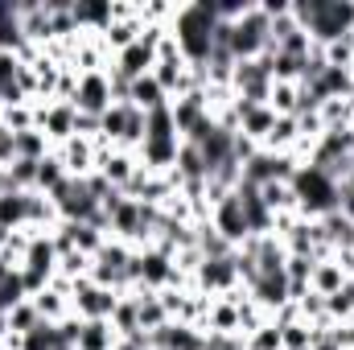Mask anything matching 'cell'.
<instances>
[{"label": "cell", "instance_id": "obj_15", "mask_svg": "<svg viewBox=\"0 0 354 350\" xmlns=\"http://www.w3.org/2000/svg\"><path fill=\"white\" fill-rule=\"evenodd\" d=\"M169 111H174V124H177V136L185 140L206 116H210V107H206V87H198V91H185L181 99H174L169 103Z\"/></svg>", "mask_w": 354, "mask_h": 350}, {"label": "cell", "instance_id": "obj_21", "mask_svg": "<svg viewBox=\"0 0 354 350\" xmlns=\"http://www.w3.org/2000/svg\"><path fill=\"white\" fill-rule=\"evenodd\" d=\"M140 33H145V25H140V17H124V21H111L107 29H103V46H107V54L115 58L120 50H128L132 42H140Z\"/></svg>", "mask_w": 354, "mask_h": 350}, {"label": "cell", "instance_id": "obj_23", "mask_svg": "<svg viewBox=\"0 0 354 350\" xmlns=\"http://www.w3.org/2000/svg\"><path fill=\"white\" fill-rule=\"evenodd\" d=\"M128 103H132V107H140V111L149 116V111L165 107V103H169V95L161 91V83H157L153 75H145V79H136V83L128 87Z\"/></svg>", "mask_w": 354, "mask_h": 350}, {"label": "cell", "instance_id": "obj_41", "mask_svg": "<svg viewBox=\"0 0 354 350\" xmlns=\"http://www.w3.org/2000/svg\"><path fill=\"white\" fill-rule=\"evenodd\" d=\"M12 161H17V132H8V128L0 124V165L8 169Z\"/></svg>", "mask_w": 354, "mask_h": 350}, {"label": "cell", "instance_id": "obj_40", "mask_svg": "<svg viewBox=\"0 0 354 350\" xmlns=\"http://www.w3.org/2000/svg\"><path fill=\"white\" fill-rule=\"evenodd\" d=\"M309 350H346V342H342L338 326H322V330H317V338H313V347H309Z\"/></svg>", "mask_w": 354, "mask_h": 350}, {"label": "cell", "instance_id": "obj_18", "mask_svg": "<svg viewBox=\"0 0 354 350\" xmlns=\"http://www.w3.org/2000/svg\"><path fill=\"white\" fill-rule=\"evenodd\" d=\"M346 284H351V276H346V268L338 264V256H326V260L313 264V276H309V288H313V293L334 297V293L346 288Z\"/></svg>", "mask_w": 354, "mask_h": 350}, {"label": "cell", "instance_id": "obj_32", "mask_svg": "<svg viewBox=\"0 0 354 350\" xmlns=\"http://www.w3.org/2000/svg\"><path fill=\"white\" fill-rule=\"evenodd\" d=\"M326 317H330L334 326L354 322V280L346 284V288H338L334 297H326Z\"/></svg>", "mask_w": 354, "mask_h": 350}, {"label": "cell", "instance_id": "obj_47", "mask_svg": "<svg viewBox=\"0 0 354 350\" xmlns=\"http://www.w3.org/2000/svg\"><path fill=\"white\" fill-rule=\"evenodd\" d=\"M153 350H165V347H153Z\"/></svg>", "mask_w": 354, "mask_h": 350}, {"label": "cell", "instance_id": "obj_36", "mask_svg": "<svg viewBox=\"0 0 354 350\" xmlns=\"http://www.w3.org/2000/svg\"><path fill=\"white\" fill-rule=\"evenodd\" d=\"M62 181H66V169H62L58 153H50L46 161H37V194H54Z\"/></svg>", "mask_w": 354, "mask_h": 350}, {"label": "cell", "instance_id": "obj_43", "mask_svg": "<svg viewBox=\"0 0 354 350\" xmlns=\"http://www.w3.org/2000/svg\"><path fill=\"white\" fill-rule=\"evenodd\" d=\"M115 350H153V338L140 330V334H132V338H120V342H115Z\"/></svg>", "mask_w": 354, "mask_h": 350}, {"label": "cell", "instance_id": "obj_37", "mask_svg": "<svg viewBox=\"0 0 354 350\" xmlns=\"http://www.w3.org/2000/svg\"><path fill=\"white\" fill-rule=\"evenodd\" d=\"M243 350H284L280 342V326H276V317H268L260 330H252L248 338H243Z\"/></svg>", "mask_w": 354, "mask_h": 350}, {"label": "cell", "instance_id": "obj_28", "mask_svg": "<svg viewBox=\"0 0 354 350\" xmlns=\"http://www.w3.org/2000/svg\"><path fill=\"white\" fill-rule=\"evenodd\" d=\"M260 198H264V206L272 214H292L297 210V194H292L288 181H268V185H260Z\"/></svg>", "mask_w": 354, "mask_h": 350}, {"label": "cell", "instance_id": "obj_34", "mask_svg": "<svg viewBox=\"0 0 354 350\" xmlns=\"http://www.w3.org/2000/svg\"><path fill=\"white\" fill-rule=\"evenodd\" d=\"M37 326H41V313H37L33 297L8 309V334H29V330H37Z\"/></svg>", "mask_w": 354, "mask_h": 350}, {"label": "cell", "instance_id": "obj_11", "mask_svg": "<svg viewBox=\"0 0 354 350\" xmlns=\"http://www.w3.org/2000/svg\"><path fill=\"white\" fill-rule=\"evenodd\" d=\"M153 66H157V46L149 42V37H140V42H132L128 50H120L115 58H111V75H120L124 83H136V79H145V75H153Z\"/></svg>", "mask_w": 354, "mask_h": 350}, {"label": "cell", "instance_id": "obj_10", "mask_svg": "<svg viewBox=\"0 0 354 350\" xmlns=\"http://www.w3.org/2000/svg\"><path fill=\"white\" fill-rule=\"evenodd\" d=\"M75 111H83V116H103L111 103H115V95H111V75L107 71H91V75H79V87H75Z\"/></svg>", "mask_w": 354, "mask_h": 350}, {"label": "cell", "instance_id": "obj_31", "mask_svg": "<svg viewBox=\"0 0 354 350\" xmlns=\"http://www.w3.org/2000/svg\"><path fill=\"white\" fill-rule=\"evenodd\" d=\"M268 107H272L276 116H297V111H301V83H272Z\"/></svg>", "mask_w": 354, "mask_h": 350}, {"label": "cell", "instance_id": "obj_48", "mask_svg": "<svg viewBox=\"0 0 354 350\" xmlns=\"http://www.w3.org/2000/svg\"><path fill=\"white\" fill-rule=\"evenodd\" d=\"M351 350H354V347H351Z\"/></svg>", "mask_w": 354, "mask_h": 350}, {"label": "cell", "instance_id": "obj_45", "mask_svg": "<svg viewBox=\"0 0 354 350\" xmlns=\"http://www.w3.org/2000/svg\"><path fill=\"white\" fill-rule=\"evenodd\" d=\"M0 338H8V313H0Z\"/></svg>", "mask_w": 354, "mask_h": 350}, {"label": "cell", "instance_id": "obj_2", "mask_svg": "<svg viewBox=\"0 0 354 350\" xmlns=\"http://www.w3.org/2000/svg\"><path fill=\"white\" fill-rule=\"evenodd\" d=\"M297 25L313 37V46H330L354 33V0H288Z\"/></svg>", "mask_w": 354, "mask_h": 350}, {"label": "cell", "instance_id": "obj_4", "mask_svg": "<svg viewBox=\"0 0 354 350\" xmlns=\"http://www.w3.org/2000/svg\"><path fill=\"white\" fill-rule=\"evenodd\" d=\"M272 50V17L264 12V4L256 0L239 21H231V42H227V54L235 62H252Z\"/></svg>", "mask_w": 354, "mask_h": 350}, {"label": "cell", "instance_id": "obj_7", "mask_svg": "<svg viewBox=\"0 0 354 350\" xmlns=\"http://www.w3.org/2000/svg\"><path fill=\"white\" fill-rule=\"evenodd\" d=\"M243 280H239V272H235V252L231 256H218V260H202L194 268V276H189V288L194 293H202V297H210V301H218V297H227L231 288H239ZM248 288V284H243Z\"/></svg>", "mask_w": 354, "mask_h": 350}, {"label": "cell", "instance_id": "obj_5", "mask_svg": "<svg viewBox=\"0 0 354 350\" xmlns=\"http://www.w3.org/2000/svg\"><path fill=\"white\" fill-rule=\"evenodd\" d=\"M132 256H136V248H128L120 239H107L95 252V260H91V280L95 284H107L115 293H128L132 288Z\"/></svg>", "mask_w": 354, "mask_h": 350}, {"label": "cell", "instance_id": "obj_22", "mask_svg": "<svg viewBox=\"0 0 354 350\" xmlns=\"http://www.w3.org/2000/svg\"><path fill=\"white\" fill-rule=\"evenodd\" d=\"M322 223V235H326V243H330V252L334 256H342V252H354V223L346 214H326V219H317Z\"/></svg>", "mask_w": 354, "mask_h": 350}, {"label": "cell", "instance_id": "obj_14", "mask_svg": "<svg viewBox=\"0 0 354 350\" xmlns=\"http://www.w3.org/2000/svg\"><path fill=\"white\" fill-rule=\"evenodd\" d=\"M177 153H181V136H145L136 157L149 174H169L177 165Z\"/></svg>", "mask_w": 354, "mask_h": 350}, {"label": "cell", "instance_id": "obj_12", "mask_svg": "<svg viewBox=\"0 0 354 350\" xmlns=\"http://www.w3.org/2000/svg\"><path fill=\"white\" fill-rule=\"evenodd\" d=\"M248 297L264 309L268 317H276L284 305H292L288 301V276H284V268L280 272H256V280L248 284Z\"/></svg>", "mask_w": 354, "mask_h": 350}, {"label": "cell", "instance_id": "obj_16", "mask_svg": "<svg viewBox=\"0 0 354 350\" xmlns=\"http://www.w3.org/2000/svg\"><path fill=\"white\" fill-rule=\"evenodd\" d=\"M202 334H223V338H243V326H239V305L235 301H210L206 309V322H202Z\"/></svg>", "mask_w": 354, "mask_h": 350}, {"label": "cell", "instance_id": "obj_19", "mask_svg": "<svg viewBox=\"0 0 354 350\" xmlns=\"http://www.w3.org/2000/svg\"><path fill=\"white\" fill-rule=\"evenodd\" d=\"M128 120H132V103H111V107L99 116V136H103L111 149H124V140H128Z\"/></svg>", "mask_w": 354, "mask_h": 350}, {"label": "cell", "instance_id": "obj_26", "mask_svg": "<svg viewBox=\"0 0 354 350\" xmlns=\"http://www.w3.org/2000/svg\"><path fill=\"white\" fill-rule=\"evenodd\" d=\"M301 145V128H297V116H280L276 120V128L268 132V140L260 145V149H268V153H292Z\"/></svg>", "mask_w": 354, "mask_h": 350}, {"label": "cell", "instance_id": "obj_1", "mask_svg": "<svg viewBox=\"0 0 354 350\" xmlns=\"http://www.w3.org/2000/svg\"><path fill=\"white\" fill-rule=\"evenodd\" d=\"M214 25H218V8L214 0H185L177 4L169 33H174L177 50L189 66H206L214 54Z\"/></svg>", "mask_w": 354, "mask_h": 350}, {"label": "cell", "instance_id": "obj_33", "mask_svg": "<svg viewBox=\"0 0 354 350\" xmlns=\"http://www.w3.org/2000/svg\"><path fill=\"white\" fill-rule=\"evenodd\" d=\"M4 128L8 132L37 128V103H4Z\"/></svg>", "mask_w": 354, "mask_h": 350}, {"label": "cell", "instance_id": "obj_29", "mask_svg": "<svg viewBox=\"0 0 354 350\" xmlns=\"http://www.w3.org/2000/svg\"><path fill=\"white\" fill-rule=\"evenodd\" d=\"M111 326H115V334H120V338L140 334V313H136V297H132V293H124V297H120V305H115V313H111Z\"/></svg>", "mask_w": 354, "mask_h": 350}, {"label": "cell", "instance_id": "obj_38", "mask_svg": "<svg viewBox=\"0 0 354 350\" xmlns=\"http://www.w3.org/2000/svg\"><path fill=\"white\" fill-rule=\"evenodd\" d=\"M21 301H29V293H25L21 268H17V272H8V276L0 280V309L8 313V309H12V305H21Z\"/></svg>", "mask_w": 354, "mask_h": 350}, {"label": "cell", "instance_id": "obj_46", "mask_svg": "<svg viewBox=\"0 0 354 350\" xmlns=\"http://www.w3.org/2000/svg\"><path fill=\"white\" fill-rule=\"evenodd\" d=\"M0 124H4V103H0Z\"/></svg>", "mask_w": 354, "mask_h": 350}, {"label": "cell", "instance_id": "obj_42", "mask_svg": "<svg viewBox=\"0 0 354 350\" xmlns=\"http://www.w3.org/2000/svg\"><path fill=\"white\" fill-rule=\"evenodd\" d=\"M338 214L354 223V185H338Z\"/></svg>", "mask_w": 354, "mask_h": 350}, {"label": "cell", "instance_id": "obj_8", "mask_svg": "<svg viewBox=\"0 0 354 350\" xmlns=\"http://www.w3.org/2000/svg\"><path fill=\"white\" fill-rule=\"evenodd\" d=\"M210 227H214L231 248H243V243L252 239V227H248V214H243V202H239L235 190L210 206Z\"/></svg>", "mask_w": 354, "mask_h": 350}, {"label": "cell", "instance_id": "obj_39", "mask_svg": "<svg viewBox=\"0 0 354 350\" xmlns=\"http://www.w3.org/2000/svg\"><path fill=\"white\" fill-rule=\"evenodd\" d=\"M21 350H58V334H54V326L41 322L37 330L21 334Z\"/></svg>", "mask_w": 354, "mask_h": 350}, {"label": "cell", "instance_id": "obj_35", "mask_svg": "<svg viewBox=\"0 0 354 350\" xmlns=\"http://www.w3.org/2000/svg\"><path fill=\"white\" fill-rule=\"evenodd\" d=\"M322 58H326V66L354 71V33L338 37V42H330V46H322Z\"/></svg>", "mask_w": 354, "mask_h": 350}, {"label": "cell", "instance_id": "obj_24", "mask_svg": "<svg viewBox=\"0 0 354 350\" xmlns=\"http://www.w3.org/2000/svg\"><path fill=\"white\" fill-rule=\"evenodd\" d=\"M0 231H4V235H12V231H29V219H25V194H21V190L0 194Z\"/></svg>", "mask_w": 354, "mask_h": 350}, {"label": "cell", "instance_id": "obj_3", "mask_svg": "<svg viewBox=\"0 0 354 350\" xmlns=\"http://www.w3.org/2000/svg\"><path fill=\"white\" fill-rule=\"evenodd\" d=\"M288 185H292V194H297V214H301V219H313V223H317V219H326V214L338 210V181L326 174V169L301 165Z\"/></svg>", "mask_w": 354, "mask_h": 350}, {"label": "cell", "instance_id": "obj_13", "mask_svg": "<svg viewBox=\"0 0 354 350\" xmlns=\"http://www.w3.org/2000/svg\"><path fill=\"white\" fill-rule=\"evenodd\" d=\"M58 153V161H62V169H66V177H91L95 174V165H99V149H95V140H87V136H71L66 145H58L54 149Z\"/></svg>", "mask_w": 354, "mask_h": 350}, {"label": "cell", "instance_id": "obj_44", "mask_svg": "<svg viewBox=\"0 0 354 350\" xmlns=\"http://www.w3.org/2000/svg\"><path fill=\"white\" fill-rule=\"evenodd\" d=\"M8 190H12V185H8V169L0 165V194H8Z\"/></svg>", "mask_w": 354, "mask_h": 350}, {"label": "cell", "instance_id": "obj_17", "mask_svg": "<svg viewBox=\"0 0 354 350\" xmlns=\"http://www.w3.org/2000/svg\"><path fill=\"white\" fill-rule=\"evenodd\" d=\"M149 338H153V347H165V350H206V334L198 326H181V322H165Z\"/></svg>", "mask_w": 354, "mask_h": 350}, {"label": "cell", "instance_id": "obj_9", "mask_svg": "<svg viewBox=\"0 0 354 350\" xmlns=\"http://www.w3.org/2000/svg\"><path fill=\"white\" fill-rule=\"evenodd\" d=\"M75 124H79V111L75 103H62V99H50V103H37V128L46 132V140L58 149L75 136Z\"/></svg>", "mask_w": 354, "mask_h": 350}, {"label": "cell", "instance_id": "obj_30", "mask_svg": "<svg viewBox=\"0 0 354 350\" xmlns=\"http://www.w3.org/2000/svg\"><path fill=\"white\" fill-rule=\"evenodd\" d=\"M280 326V342L284 350H309L313 347V338H317V330L309 326V322H301V317H292V322H276Z\"/></svg>", "mask_w": 354, "mask_h": 350}, {"label": "cell", "instance_id": "obj_25", "mask_svg": "<svg viewBox=\"0 0 354 350\" xmlns=\"http://www.w3.org/2000/svg\"><path fill=\"white\" fill-rule=\"evenodd\" d=\"M115 342H120V334L111 322H83L75 350H115Z\"/></svg>", "mask_w": 354, "mask_h": 350}, {"label": "cell", "instance_id": "obj_6", "mask_svg": "<svg viewBox=\"0 0 354 350\" xmlns=\"http://www.w3.org/2000/svg\"><path fill=\"white\" fill-rule=\"evenodd\" d=\"M124 293L107 288V284H95L91 276L75 280V293H71V313L83 317V322H111L115 305H120Z\"/></svg>", "mask_w": 354, "mask_h": 350}, {"label": "cell", "instance_id": "obj_27", "mask_svg": "<svg viewBox=\"0 0 354 350\" xmlns=\"http://www.w3.org/2000/svg\"><path fill=\"white\" fill-rule=\"evenodd\" d=\"M54 153V145L46 140L41 128H29V132H17V161H46Z\"/></svg>", "mask_w": 354, "mask_h": 350}, {"label": "cell", "instance_id": "obj_20", "mask_svg": "<svg viewBox=\"0 0 354 350\" xmlns=\"http://www.w3.org/2000/svg\"><path fill=\"white\" fill-rule=\"evenodd\" d=\"M136 297V313H140V330L145 334H157L165 322H169V309L161 301V293H149V288H132Z\"/></svg>", "mask_w": 354, "mask_h": 350}]
</instances>
